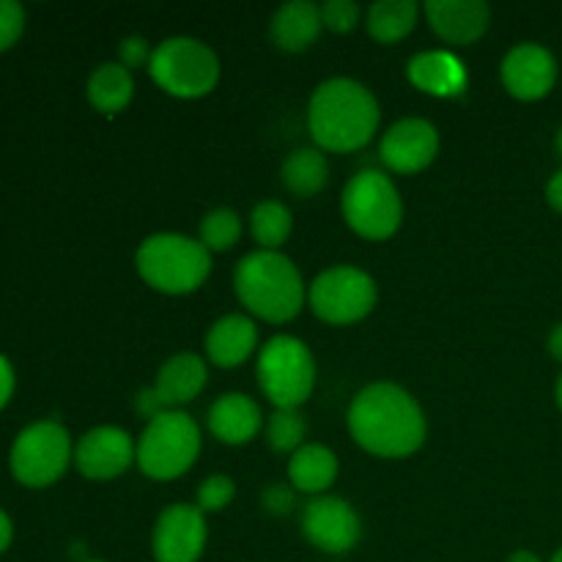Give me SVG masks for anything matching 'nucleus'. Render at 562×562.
<instances>
[{
  "label": "nucleus",
  "instance_id": "nucleus-1",
  "mask_svg": "<svg viewBox=\"0 0 562 562\" xmlns=\"http://www.w3.org/2000/svg\"><path fill=\"white\" fill-rule=\"evenodd\" d=\"M349 431L362 450L382 459H406L426 442V415L404 387L376 382L349 406Z\"/></svg>",
  "mask_w": 562,
  "mask_h": 562
},
{
  "label": "nucleus",
  "instance_id": "nucleus-2",
  "mask_svg": "<svg viewBox=\"0 0 562 562\" xmlns=\"http://www.w3.org/2000/svg\"><path fill=\"white\" fill-rule=\"evenodd\" d=\"M379 102L362 82L335 77L313 91L307 126L322 151L349 154L371 143L379 130Z\"/></svg>",
  "mask_w": 562,
  "mask_h": 562
},
{
  "label": "nucleus",
  "instance_id": "nucleus-3",
  "mask_svg": "<svg viewBox=\"0 0 562 562\" xmlns=\"http://www.w3.org/2000/svg\"><path fill=\"white\" fill-rule=\"evenodd\" d=\"M234 285L241 305L269 324L291 322L305 305L300 269L278 250H256L241 258Z\"/></svg>",
  "mask_w": 562,
  "mask_h": 562
},
{
  "label": "nucleus",
  "instance_id": "nucleus-4",
  "mask_svg": "<svg viewBox=\"0 0 562 562\" xmlns=\"http://www.w3.org/2000/svg\"><path fill=\"white\" fill-rule=\"evenodd\" d=\"M137 272L162 294H190L206 283L212 272V252L201 239L184 234H154L137 247Z\"/></svg>",
  "mask_w": 562,
  "mask_h": 562
},
{
  "label": "nucleus",
  "instance_id": "nucleus-5",
  "mask_svg": "<svg viewBox=\"0 0 562 562\" xmlns=\"http://www.w3.org/2000/svg\"><path fill=\"white\" fill-rule=\"evenodd\" d=\"M201 453V428L187 412L165 409L151 417L135 448V461L143 475L154 481L181 477Z\"/></svg>",
  "mask_w": 562,
  "mask_h": 562
},
{
  "label": "nucleus",
  "instance_id": "nucleus-6",
  "mask_svg": "<svg viewBox=\"0 0 562 562\" xmlns=\"http://www.w3.org/2000/svg\"><path fill=\"white\" fill-rule=\"evenodd\" d=\"M154 82L179 99L206 97L217 88L220 58L209 44L190 36H173L157 44L148 64Z\"/></svg>",
  "mask_w": 562,
  "mask_h": 562
},
{
  "label": "nucleus",
  "instance_id": "nucleus-7",
  "mask_svg": "<svg viewBox=\"0 0 562 562\" xmlns=\"http://www.w3.org/2000/svg\"><path fill=\"white\" fill-rule=\"evenodd\" d=\"M258 384L278 409H300L316 387V360L294 335H274L258 355Z\"/></svg>",
  "mask_w": 562,
  "mask_h": 562
},
{
  "label": "nucleus",
  "instance_id": "nucleus-8",
  "mask_svg": "<svg viewBox=\"0 0 562 562\" xmlns=\"http://www.w3.org/2000/svg\"><path fill=\"white\" fill-rule=\"evenodd\" d=\"M75 461L71 437L60 423L38 420L16 434L9 450V470L25 488H47L64 477Z\"/></svg>",
  "mask_w": 562,
  "mask_h": 562
},
{
  "label": "nucleus",
  "instance_id": "nucleus-9",
  "mask_svg": "<svg viewBox=\"0 0 562 562\" xmlns=\"http://www.w3.org/2000/svg\"><path fill=\"white\" fill-rule=\"evenodd\" d=\"M344 220L357 236L371 241L390 239L401 228L404 203L398 187L382 170H360L344 187Z\"/></svg>",
  "mask_w": 562,
  "mask_h": 562
},
{
  "label": "nucleus",
  "instance_id": "nucleus-10",
  "mask_svg": "<svg viewBox=\"0 0 562 562\" xmlns=\"http://www.w3.org/2000/svg\"><path fill=\"white\" fill-rule=\"evenodd\" d=\"M307 302L322 322L355 324L376 305V283L357 267H333L313 280Z\"/></svg>",
  "mask_w": 562,
  "mask_h": 562
},
{
  "label": "nucleus",
  "instance_id": "nucleus-11",
  "mask_svg": "<svg viewBox=\"0 0 562 562\" xmlns=\"http://www.w3.org/2000/svg\"><path fill=\"white\" fill-rule=\"evenodd\" d=\"M302 536L327 554H344L357 547L362 536V521L357 510L340 497L311 499L302 514Z\"/></svg>",
  "mask_w": 562,
  "mask_h": 562
},
{
  "label": "nucleus",
  "instance_id": "nucleus-12",
  "mask_svg": "<svg viewBox=\"0 0 562 562\" xmlns=\"http://www.w3.org/2000/svg\"><path fill=\"white\" fill-rule=\"evenodd\" d=\"M206 549V519L198 505H170L159 514L151 536L157 562H198Z\"/></svg>",
  "mask_w": 562,
  "mask_h": 562
},
{
  "label": "nucleus",
  "instance_id": "nucleus-13",
  "mask_svg": "<svg viewBox=\"0 0 562 562\" xmlns=\"http://www.w3.org/2000/svg\"><path fill=\"white\" fill-rule=\"evenodd\" d=\"M439 132L426 119H401L382 137L379 157L393 173H420L437 159Z\"/></svg>",
  "mask_w": 562,
  "mask_h": 562
},
{
  "label": "nucleus",
  "instance_id": "nucleus-14",
  "mask_svg": "<svg viewBox=\"0 0 562 562\" xmlns=\"http://www.w3.org/2000/svg\"><path fill=\"white\" fill-rule=\"evenodd\" d=\"M135 461V445L130 434L115 426L91 428L75 445V467L88 481H113L121 477Z\"/></svg>",
  "mask_w": 562,
  "mask_h": 562
},
{
  "label": "nucleus",
  "instance_id": "nucleus-15",
  "mask_svg": "<svg viewBox=\"0 0 562 562\" xmlns=\"http://www.w3.org/2000/svg\"><path fill=\"white\" fill-rule=\"evenodd\" d=\"M503 82L510 97L536 102L547 97L558 82V60L543 44H516L503 60Z\"/></svg>",
  "mask_w": 562,
  "mask_h": 562
},
{
  "label": "nucleus",
  "instance_id": "nucleus-16",
  "mask_svg": "<svg viewBox=\"0 0 562 562\" xmlns=\"http://www.w3.org/2000/svg\"><path fill=\"white\" fill-rule=\"evenodd\" d=\"M426 16L442 42L467 47L488 31L492 9L483 0H428Z\"/></svg>",
  "mask_w": 562,
  "mask_h": 562
},
{
  "label": "nucleus",
  "instance_id": "nucleus-17",
  "mask_svg": "<svg viewBox=\"0 0 562 562\" xmlns=\"http://www.w3.org/2000/svg\"><path fill=\"white\" fill-rule=\"evenodd\" d=\"M209 431L225 445H247L261 431V409L241 393H225L209 409Z\"/></svg>",
  "mask_w": 562,
  "mask_h": 562
},
{
  "label": "nucleus",
  "instance_id": "nucleus-18",
  "mask_svg": "<svg viewBox=\"0 0 562 562\" xmlns=\"http://www.w3.org/2000/svg\"><path fill=\"white\" fill-rule=\"evenodd\" d=\"M206 362L192 351H181L159 368L154 393L165 409H176V406L190 404L195 395H201V390L206 387Z\"/></svg>",
  "mask_w": 562,
  "mask_h": 562
},
{
  "label": "nucleus",
  "instance_id": "nucleus-19",
  "mask_svg": "<svg viewBox=\"0 0 562 562\" xmlns=\"http://www.w3.org/2000/svg\"><path fill=\"white\" fill-rule=\"evenodd\" d=\"M322 5L311 0H294L274 11L272 16V42L285 53H305L313 47L322 33Z\"/></svg>",
  "mask_w": 562,
  "mask_h": 562
},
{
  "label": "nucleus",
  "instance_id": "nucleus-20",
  "mask_svg": "<svg viewBox=\"0 0 562 562\" xmlns=\"http://www.w3.org/2000/svg\"><path fill=\"white\" fill-rule=\"evenodd\" d=\"M409 80L434 97H459L467 88V69L448 49L420 53L409 60Z\"/></svg>",
  "mask_w": 562,
  "mask_h": 562
},
{
  "label": "nucleus",
  "instance_id": "nucleus-21",
  "mask_svg": "<svg viewBox=\"0 0 562 562\" xmlns=\"http://www.w3.org/2000/svg\"><path fill=\"white\" fill-rule=\"evenodd\" d=\"M258 346V329L252 318L239 316H225L209 329L206 335V351L209 360L220 368H236L256 351Z\"/></svg>",
  "mask_w": 562,
  "mask_h": 562
},
{
  "label": "nucleus",
  "instance_id": "nucleus-22",
  "mask_svg": "<svg viewBox=\"0 0 562 562\" xmlns=\"http://www.w3.org/2000/svg\"><path fill=\"white\" fill-rule=\"evenodd\" d=\"M338 477V459L324 445H302L289 461V481L296 492L322 497Z\"/></svg>",
  "mask_w": 562,
  "mask_h": 562
},
{
  "label": "nucleus",
  "instance_id": "nucleus-23",
  "mask_svg": "<svg viewBox=\"0 0 562 562\" xmlns=\"http://www.w3.org/2000/svg\"><path fill=\"white\" fill-rule=\"evenodd\" d=\"M88 102L104 115L121 113L130 104L132 93H135V80L132 71L121 64H102L91 71L88 77Z\"/></svg>",
  "mask_w": 562,
  "mask_h": 562
},
{
  "label": "nucleus",
  "instance_id": "nucleus-24",
  "mask_svg": "<svg viewBox=\"0 0 562 562\" xmlns=\"http://www.w3.org/2000/svg\"><path fill=\"white\" fill-rule=\"evenodd\" d=\"M280 176H283V184L291 195L313 198L327 187V157L322 154V148H296L285 157Z\"/></svg>",
  "mask_w": 562,
  "mask_h": 562
},
{
  "label": "nucleus",
  "instance_id": "nucleus-25",
  "mask_svg": "<svg viewBox=\"0 0 562 562\" xmlns=\"http://www.w3.org/2000/svg\"><path fill=\"white\" fill-rule=\"evenodd\" d=\"M417 14L415 0H379L368 9V33L379 44H398L415 31Z\"/></svg>",
  "mask_w": 562,
  "mask_h": 562
},
{
  "label": "nucleus",
  "instance_id": "nucleus-26",
  "mask_svg": "<svg viewBox=\"0 0 562 562\" xmlns=\"http://www.w3.org/2000/svg\"><path fill=\"white\" fill-rule=\"evenodd\" d=\"M250 228L252 239L261 245V250H278V247H283V241L291 236L294 220H291L289 206H283L280 201H261L252 209Z\"/></svg>",
  "mask_w": 562,
  "mask_h": 562
},
{
  "label": "nucleus",
  "instance_id": "nucleus-27",
  "mask_svg": "<svg viewBox=\"0 0 562 562\" xmlns=\"http://www.w3.org/2000/svg\"><path fill=\"white\" fill-rule=\"evenodd\" d=\"M241 220L231 209H214L201 220V245L209 252H223L239 241Z\"/></svg>",
  "mask_w": 562,
  "mask_h": 562
},
{
  "label": "nucleus",
  "instance_id": "nucleus-28",
  "mask_svg": "<svg viewBox=\"0 0 562 562\" xmlns=\"http://www.w3.org/2000/svg\"><path fill=\"white\" fill-rule=\"evenodd\" d=\"M305 420L296 409H278L267 423V442L269 448L278 450V453H291V450L302 448V439H305Z\"/></svg>",
  "mask_w": 562,
  "mask_h": 562
},
{
  "label": "nucleus",
  "instance_id": "nucleus-29",
  "mask_svg": "<svg viewBox=\"0 0 562 562\" xmlns=\"http://www.w3.org/2000/svg\"><path fill=\"white\" fill-rule=\"evenodd\" d=\"M234 494L236 483L231 481L228 475H212L201 483V488H198V508H201L203 514H217L225 505H231Z\"/></svg>",
  "mask_w": 562,
  "mask_h": 562
},
{
  "label": "nucleus",
  "instance_id": "nucleus-30",
  "mask_svg": "<svg viewBox=\"0 0 562 562\" xmlns=\"http://www.w3.org/2000/svg\"><path fill=\"white\" fill-rule=\"evenodd\" d=\"M25 33V9L16 0H0V53L14 47Z\"/></svg>",
  "mask_w": 562,
  "mask_h": 562
},
{
  "label": "nucleus",
  "instance_id": "nucleus-31",
  "mask_svg": "<svg viewBox=\"0 0 562 562\" xmlns=\"http://www.w3.org/2000/svg\"><path fill=\"white\" fill-rule=\"evenodd\" d=\"M322 20L329 31L349 33L360 22V5L355 0H327L322 5Z\"/></svg>",
  "mask_w": 562,
  "mask_h": 562
},
{
  "label": "nucleus",
  "instance_id": "nucleus-32",
  "mask_svg": "<svg viewBox=\"0 0 562 562\" xmlns=\"http://www.w3.org/2000/svg\"><path fill=\"white\" fill-rule=\"evenodd\" d=\"M121 53V66H126V69H140V66L151 64V47H148V42L143 36H126L124 42H121L119 47Z\"/></svg>",
  "mask_w": 562,
  "mask_h": 562
},
{
  "label": "nucleus",
  "instance_id": "nucleus-33",
  "mask_svg": "<svg viewBox=\"0 0 562 562\" xmlns=\"http://www.w3.org/2000/svg\"><path fill=\"white\" fill-rule=\"evenodd\" d=\"M263 505H267V510H272V514H289V510L294 508V492L285 486H269L267 492H263Z\"/></svg>",
  "mask_w": 562,
  "mask_h": 562
},
{
  "label": "nucleus",
  "instance_id": "nucleus-34",
  "mask_svg": "<svg viewBox=\"0 0 562 562\" xmlns=\"http://www.w3.org/2000/svg\"><path fill=\"white\" fill-rule=\"evenodd\" d=\"M16 387V376H14V366L5 355H0V412L9 406L11 395H14Z\"/></svg>",
  "mask_w": 562,
  "mask_h": 562
},
{
  "label": "nucleus",
  "instance_id": "nucleus-35",
  "mask_svg": "<svg viewBox=\"0 0 562 562\" xmlns=\"http://www.w3.org/2000/svg\"><path fill=\"white\" fill-rule=\"evenodd\" d=\"M547 201H549V206L554 209V212L562 214V170H558V173H554L552 179H549Z\"/></svg>",
  "mask_w": 562,
  "mask_h": 562
},
{
  "label": "nucleus",
  "instance_id": "nucleus-36",
  "mask_svg": "<svg viewBox=\"0 0 562 562\" xmlns=\"http://www.w3.org/2000/svg\"><path fill=\"white\" fill-rule=\"evenodd\" d=\"M14 541V525H11V516L0 508V554L11 547Z\"/></svg>",
  "mask_w": 562,
  "mask_h": 562
},
{
  "label": "nucleus",
  "instance_id": "nucleus-37",
  "mask_svg": "<svg viewBox=\"0 0 562 562\" xmlns=\"http://www.w3.org/2000/svg\"><path fill=\"white\" fill-rule=\"evenodd\" d=\"M547 346H549V355H552L558 362H562V322L552 327Z\"/></svg>",
  "mask_w": 562,
  "mask_h": 562
},
{
  "label": "nucleus",
  "instance_id": "nucleus-38",
  "mask_svg": "<svg viewBox=\"0 0 562 562\" xmlns=\"http://www.w3.org/2000/svg\"><path fill=\"white\" fill-rule=\"evenodd\" d=\"M508 562H543V560L538 558L536 552H527V549H521V552H514V554H510Z\"/></svg>",
  "mask_w": 562,
  "mask_h": 562
},
{
  "label": "nucleus",
  "instance_id": "nucleus-39",
  "mask_svg": "<svg viewBox=\"0 0 562 562\" xmlns=\"http://www.w3.org/2000/svg\"><path fill=\"white\" fill-rule=\"evenodd\" d=\"M558 406L562 409V376H560V382H558Z\"/></svg>",
  "mask_w": 562,
  "mask_h": 562
},
{
  "label": "nucleus",
  "instance_id": "nucleus-40",
  "mask_svg": "<svg viewBox=\"0 0 562 562\" xmlns=\"http://www.w3.org/2000/svg\"><path fill=\"white\" fill-rule=\"evenodd\" d=\"M558 151H560V157H562V126H560V132H558Z\"/></svg>",
  "mask_w": 562,
  "mask_h": 562
},
{
  "label": "nucleus",
  "instance_id": "nucleus-41",
  "mask_svg": "<svg viewBox=\"0 0 562 562\" xmlns=\"http://www.w3.org/2000/svg\"><path fill=\"white\" fill-rule=\"evenodd\" d=\"M552 562H562V549H558V554H554Z\"/></svg>",
  "mask_w": 562,
  "mask_h": 562
},
{
  "label": "nucleus",
  "instance_id": "nucleus-42",
  "mask_svg": "<svg viewBox=\"0 0 562 562\" xmlns=\"http://www.w3.org/2000/svg\"><path fill=\"white\" fill-rule=\"evenodd\" d=\"M88 562H102V560H88Z\"/></svg>",
  "mask_w": 562,
  "mask_h": 562
}]
</instances>
